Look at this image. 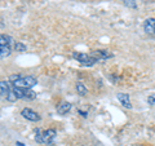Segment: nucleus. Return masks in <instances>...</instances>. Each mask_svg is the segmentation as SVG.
<instances>
[{
    "label": "nucleus",
    "instance_id": "f257e3e1",
    "mask_svg": "<svg viewBox=\"0 0 155 146\" xmlns=\"http://www.w3.org/2000/svg\"><path fill=\"white\" fill-rule=\"evenodd\" d=\"M9 81L12 83L13 87H21V88H26V89H31L32 87H35L38 84V79L35 76L31 75H11L9 76Z\"/></svg>",
    "mask_w": 155,
    "mask_h": 146
},
{
    "label": "nucleus",
    "instance_id": "f03ea898",
    "mask_svg": "<svg viewBox=\"0 0 155 146\" xmlns=\"http://www.w3.org/2000/svg\"><path fill=\"white\" fill-rule=\"evenodd\" d=\"M12 93L16 100H34L36 97V93L31 89H26V88H21V87H13L12 88Z\"/></svg>",
    "mask_w": 155,
    "mask_h": 146
},
{
    "label": "nucleus",
    "instance_id": "7ed1b4c3",
    "mask_svg": "<svg viewBox=\"0 0 155 146\" xmlns=\"http://www.w3.org/2000/svg\"><path fill=\"white\" fill-rule=\"evenodd\" d=\"M72 57H74L76 61H79L80 64L85 65V66H93L94 64H97V60H96V58L92 56V55H87V53L74 52V53H72Z\"/></svg>",
    "mask_w": 155,
    "mask_h": 146
},
{
    "label": "nucleus",
    "instance_id": "20e7f679",
    "mask_svg": "<svg viewBox=\"0 0 155 146\" xmlns=\"http://www.w3.org/2000/svg\"><path fill=\"white\" fill-rule=\"evenodd\" d=\"M56 136H57V133H56V131H54V129H47V131H43V132H41V144L53 145Z\"/></svg>",
    "mask_w": 155,
    "mask_h": 146
},
{
    "label": "nucleus",
    "instance_id": "39448f33",
    "mask_svg": "<svg viewBox=\"0 0 155 146\" xmlns=\"http://www.w3.org/2000/svg\"><path fill=\"white\" fill-rule=\"evenodd\" d=\"M21 115H22L25 119L30 120V121H39V120H40V115H39V114L36 113V111H34V110L28 109V108L22 109Z\"/></svg>",
    "mask_w": 155,
    "mask_h": 146
},
{
    "label": "nucleus",
    "instance_id": "423d86ee",
    "mask_svg": "<svg viewBox=\"0 0 155 146\" xmlns=\"http://www.w3.org/2000/svg\"><path fill=\"white\" fill-rule=\"evenodd\" d=\"M91 55L93 56L97 61H98V60H107V58H111V57H113V55H111L110 52H107V51H104V49L94 51V52H92Z\"/></svg>",
    "mask_w": 155,
    "mask_h": 146
},
{
    "label": "nucleus",
    "instance_id": "0eeeda50",
    "mask_svg": "<svg viewBox=\"0 0 155 146\" xmlns=\"http://www.w3.org/2000/svg\"><path fill=\"white\" fill-rule=\"evenodd\" d=\"M12 83L9 80H2L0 81V96H7L12 91Z\"/></svg>",
    "mask_w": 155,
    "mask_h": 146
},
{
    "label": "nucleus",
    "instance_id": "6e6552de",
    "mask_svg": "<svg viewBox=\"0 0 155 146\" xmlns=\"http://www.w3.org/2000/svg\"><path fill=\"white\" fill-rule=\"evenodd\" d=\"M143 30L146 34H154L155 31V18H147L143 22Z\"/></svg>",
    "mask_w": 155,
    "mask_h": 146
},
{
    "label": "nucleus",
    "instance_id": "1a4fd4ad",
    "mask_svg": "<svg viewBox=\"0 0 155 146\" xmlns=\"http://www.w3.org/2000/svg\"><path fill=\"white\" fill-rule=\"evenodd\" d=\"M118 100H119V102L122 104L125 109H130L132 108V104H130V100H129V95H127V93H118Z\"/></svg>",
    "mask_w": 155,
    "mask_h": 146
},
{
    "label": "nucleus",
    "instance_id": "9d476101",
    "mask_svg": "<svg viewBox=\"0 0 155 146\" xmlns=\"http://www.w3.org/2000/svg\"><path fill=\"white\" fill-rule=\"evenodd\" d=\"M71 108H72V105L70 104V102H65L64 101V102H61V104L57 106V113L60 115H66L71 110Z\"/></svg>",
    "mask_w": 155,
    "mask_h": 146
},
{
    "label": "nucleus",
    "instance_id": "9b49d317",
    "mask_svg": "<svg viewBox=\"0 0 155 146\" xmlns=\"http://www.w3.org/2000/svg\"><path fill=\"white\" fill-rule=\"evenodd\" d=\"M12 43H13V40H12L11 36L4 35V34H0V45H9L11 47Z\"/></svg>",
    "mask_w": 155,
    "mask_h": 146
},
{
    "label": "nucleus",
    "instance_id": "f8f14e48",
    "mask_svg": "<svg viewBox=\"0 0 155 146\" xmlns=\"http://www.w3.org/2000/svg\"><path fill=\"white\" fill-rule=\"evenodd\" d=\"M11 53H12V49L9 45H0V58L11 56Z\"/></svg>",
    "mask_w": 155,
    "mask_h": 146
},
{
    "label": "nucleus",
    "instance_id": "ddd939ff",
    "mask_svg": "<svg viewBox=\"0 0 155 146\" xmlns=\"http://www.w3.org/2000/svg\"><path fill=\"white\" fill-rule=\"evenodd\" d=\"M75 87H76V91H78V93H79L80 96H87V93H88V89H87V87L83 84V83L78 81Z\"/></svg>",
    "mask_w": 155,
    "mask_h": 146
},
{
    "label": "nucleus",
    "instance_id": "4468645a",
    "mask_svg": "<svg viewBox=\"0 0 155 146\" xmlns=\"http://www.w3.org/2000/svg\"><path fill=\"white\" fill-rule=\"evenodd\" d=\"M14 49H16V52H25L26 51V45L23 44V43H21V41H16L14 43Z\"/></svg>",
    "mask_w": 155,
    "mask_h": 146
},
{
    "label": "nucleus",
    "instance_id": "2eb2a0df",
    "mask_svg": "<svg viewBox=\"0 0 155 146\" xmlns=\"http://www.w3.org/2000/svg\"><path fill=\"white\" fill-rule=\"evenodd\" d=\"M35 141L39 144H41V131L39 128H36V131H35Z\"/></svg>",
    "mask_w": 155,
    "mask_h": 146
},
{
    "label": "nucleus",
    "instance_id": "dca6fc26",
    "mask_svg": "<svg viewBox=\"0 0 155 146\" xmlns=\"http://www.w3.org/2000/svg\"><path fill=\"white\" fill-rule=\"evenodd\" d=\"M147 104L150 106H155V95H150L147 97Z\"/></svg>",
    "mask_w": 155,
    "mask_h": 146
},
{
    "label": "nucleus",
    "instance_id": "f3484780",
    "mask_svg": "<svg viewBox=\"0 0 155 146\" xmlns=\"http://www.w3.org/2000/svg\"><path fill=\"white\" fill-rule=\"evenodd\" d=\"M79 113H80L81 115H83L84 118H87V116H88V114H87V113H84V111H81V110H79Z\"/></svg>",
    "mask_w": 155,
    "mask_h": 146
},
{
    "label": "nucleus",
    "instance_id": "a211bd4d",
    "mask_svg": "<svg viewBox=\"0 0 155 146\" xmlns=\"http://www.w3.org/2000/svg\"><path fill=\"white\" fill-rule=\"evenodd\" d=\"M16 144H17V146H25V145H23L22 142H19V141H17V142H16Z\"/></svg>",
    "mask_w": 155,
    "mask_h": 146
},
{
    "label": "nucleus",
    "instance_id": "6ab92c4d",
    "mask_svg": "<svg viewBox=\"0 0 155 146\" xmlns=\"http://www.w3.org/2000/svg\"><path fill=\"white\" fill-rule=\"evenodd\" d=\"M81 146H84V145H81Z\"/></svg>",
    "mask_w": 155,
    "mask_h": 146
},
{
    "label": "nucleus",
    "instance_id": "aec40b11",
    "mask_svg": "<svg viewBox=\"0 0 155 146\" xmlns=\"http://www.w3.org/2000/svg\"><path fill=\"white\" fill-rule=\"evenodd\" d=\"M154 34H155V31H154Z\"/></svg>",
    "mask_w": 155,
    "mask_h": 146
}]
</instances>
